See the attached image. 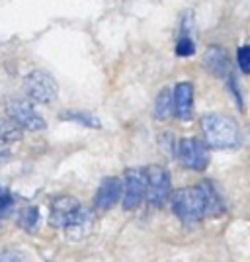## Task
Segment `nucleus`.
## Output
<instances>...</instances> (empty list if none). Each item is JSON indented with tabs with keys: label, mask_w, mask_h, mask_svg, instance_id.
<instances>
[{
	"label": "nucleus",
	"mask_w": 250,
	"mask_h": 262,
	"mask_svg": "<svg viewBox=\"0 0 250 262\" xmlns=\"http://www.w3.org/2000/svg\"><path fill=\"white\" fill-rule=\"evenodd\" d=\"M172 110H174V92H172V88H163L154 100V118L166 120V118H170Z\"/></svg>",
	"instance_id": "obj_12"
},
{
	"label": "nucleus",
	"mask_w": 250,
	"mask_h": 262,
	"mask_svg": "<svg viewBox=\"0 0 250 262\" xmlns=\"http://www.w3.org/2000/svg\"><path fill=\"white\" fill-rule=\"evenodd\" d=\"M121 194H123V184L120 178H113V176L106 178V180H102L98 192L94 196V206L106 211L118 204V200H121Z\"/></svg>",
	"instance_id": "obj_9"
},
{
	"label": "nucleus",
	"mask_w": 250,
	"mask_h": 262,
	"mask_svg": "<svg viewBox=\"0 0 250 262\" xmlns=\"http://www.w3.org/2000/svg\"><path fill=\"white\" fill-rule=\"evenodd\" d=\"M158 141H161V145H163L164 153L166 155H178V147H176V135L174 133H170V131H164V133H161V137H158Z\"/></svg>",
	"instance_id": "obj_18"
},
{
	"label": "nucleus",
	"mask_w": 250,
	"mask_h": 262,
	"mask_svg": "<svg viewBox=\"0 0 250 262\" xmlns=\"http://www.w3.org/2000/svg\"><path fill=\"white\" fill-rule=\"evenodd\" d=\"M194 112V88L190 82H180L174 88V114L180 120H190Z\"/></svg>",
	"instance_id": "obj_11"
},
{
	"label": "nucleus",
	"mask_w": 250,
	"mask_h": 262,
	"mask_svg": "<svg viewBox=\"0 0 250 262\" xmlns=\"http://www.w3.org/2000/svg\"><path fill=\"white\" fill-rule=\"evenodd\" d=\"M12 206H14L12 196L6 192V190H2V188H0V219H4L8 213H10Z\"/></svg>",
	"instance_id": "obj_21"
},
{
	"label": "nucleus",
	"mask_w": 250,
	"mask_h": 262,
	"mask_svg": "<svg viewBox=\"0 0 250 262\" xmlns=\"http://www.w3.org/2000/svg\"><path fill=\"white\" fill-rule=\"evenodd\" d=\"M194 51H196V45H194V41L190 39V37H180V41L176 43V55L178 57H190V55H194Z\"/></svg>",
	"instance_id": "obj_19"
},
{
	"label": "nucleus",
	"mask_w": 250,
	"mask_h": 262,
	"mask_svg": "<svg viewBox=\"0 0 250 262\" xmlns=\"http://www.w3.org/2000/svg\"><path fill=\"white\" fill-rule=\"evenodd\" d=\"M203 139L213 149H233L240 143L239 125L225 114H206L201 118Z\"/></svg>",
	"instance_id": "obj_2"
},
{
	"label": "nucleus",
	"mask_w": 250,
	"mask_h": 262,
	"mask_svg": "<svg viewBox=\"0 0 250 262\" xmlns=\"http://www.w3.org/2000/svg\"><path fill=\"white\" fill-rule=\"evenodd\" d=\"M63 120L69 121H76V123H82V125H88V127H100V121L94 118V116H88V114H78V112H66L61 116Z\"/></svg>",
	"instance_id": "obj_16"
},
{
	"label": "nucleus",
	"mask_w": 250,
	"mask_h": 262,
	"mask_svg": "<svg viewBox=\"0 0 250 262\" xmlns=\"http://www.w3.org/2000/svg\"><path fill=\"white\" fill-rule=\"evenodd\" d=\"M199 186L203 188V194H206V215H221L225 211V206L215 186L211 182H201Z\"/></svg>",
	"instance_id": "obj_13"
},
{
	"label": "nucleus",
	"mask_w": 250,
	"mask_h": 262,
	"mask_svg": "<svg viewBox=\"0 0 250 262\" xmlns=\"http://www.w3.org/2000/svg\"><path fill=\"white\" fill-rule=\"evenodd\" d=\"M6 159H8V153H6V151H4L2 147H0V163H4Z\"/></svg>",
	"instance_id": "obj_22"
},
{
	"label": "nucleus",
	"mask_w": 250,
	"mask_h": 262,
	"mask_svg": "<svg viewBox=\"0 0 250 262\" xmlns=\"http://www.w3.org/2000/svg\"><path fill=\"white\" fill-rule=\"evenodd\" d=\"M51 225L65 229L69 237L78 239L84 233H88L92 225V213L84 209L78 200L73 196H61L55 198L51 204Z\"/></svg>",
	"instance_id": "obj_1"
},
{
	"label": "nucleus",
	"mask_w": 250,
	"mask_h": 262,
	"mask_svg": "<svg viewBox=\"0 0 250 262\" xmlns=\"http://www.w3.org/2000/svg\"><path fill=\"white\" fill-rule=\"evenodd\" d=\"M20 137H22V129H20L18 123L0 120V147L10 145L14 141H20Z\"/></svg>",
	"instance_id": "obj_15"
},
{
	"label": "nucleus",
	"mask_w": 250,
	"mask_h": 262,
	"mask_svg": "<svg viewBox=\"0 0 250 262\" xmlns=\"http://www.w3.org/2000/svg\"><path fill=\"white\" fill-rule=\"evenodd\" d=\"M147 176V198L152 206L163 208L166 200H170V174L163 166H149L145 168Z\"/></svg>",
	"instance_id": "obj_6"
},
{
	"label": "nucleus",
	"mask_w": 250,
	"mask_h": 262,
	"mask_svg": "<svg viewBox=\"0 0 250 262\" xmlns=\"http://www.w3.org/2000/svg\"><path fill=\"white\" fill-rule=\"evenodd\" d=\"M0 262H32L26 252L18 249H4L0 251Z\"/></svg>",
	"instance_id": "obj_17"
},
{
	"label": "nucleus",
	"mask_w": 250,
	"mask_h": 262,
	"mask_svg": "<svg viewBox=\"0 0 250 262\" xmlns=\"http://www.w3.org/2000/svg\"><path fill=\"white\" fill-rule=\"evenodd\" d=\"M178 157L186 168L190 170H203L209 164V151H207V143L188 137L180 143L178 147Z\"/></svg>",
	"instance_id": "obj_8"
},
{
	"label": "nucleus",
	"mask_w": 250,
	"mask_h": 262,
	"mask_svg": "<svg viewBox=\"0 0 250 262\" xmlns=\"http://www.w3.org/2000/svg\"><path fill=\"white\" fill-rule=\"evenodd\" d=\"M203 67L213 77H227L231 71V59L223 47H209L203 55Z\"/></svg>",
	"instance_id": "obj_10"
},
{
	"label": "nucleus",
	"mask_w": 250,
	"mask_h": 262,
	"mask_svg": "<svg viewBox=\"0 0 250 262\" xmlns=\"http://www.w3.org/2000/svg\"><path fill=\"white\" fill-rule=\"evenodd\" d=\"M18 225L28 231V233H33V231L37 229V225H39V209L35 208V206L24 208L20 211V215H18Z\"/></svg>",
	"instance_id": "obj_14"
},
{
	"label": "nucleus",
	"mask_w": 250,
	"mask_h": 262,
	"mask_svg": "<svg viewBox=\"0 0 250 262\" xmlns=\"http://www.w3.org/2000/svg\"><path fill=\"white\" fill-rule=\"evenodd\" d=\"M170 206L176 217L184 223H196L206 215V194L201 186L182 188L170 196Z\"/></svg>",
	"instance_id": "obj_3"
},
{
	"label": "nucleus",
	"mask_w": 250,
	"mask_h": 262,
	"mask_svg": "<svg viewBox=\"0 0 250 262\" xmlns=\"http://www.w3.org/2000/svg\"><path fill=\"white\" fill-rule=\"evenodd\" d=\"M6 112H8V116L12 118V121L18 123L24 129L39 131L45 127V120L35 112V108H33L32 104H28L26 100H20V98L10 100L8 106H6Z\"/></svg>",
	"instance_id": "obj_7"
},
{
	"label": "nucleus",
	"mask_w": 250,
	"mask_h": 262,
	"mask_svg": "<svg viewBox=\"0 0 250 262\" xmlns=\"http://www.w3.org/2000/svg\"><path fill=\"white\" fill-rule=\"evenodd\" d=\"M24 90L33 102H39V104H51L59 94L55 78L45 71H32L24 78Z\"/></svg>",
	"instance_id": "obj_4"
},
{
	"label": "nucleus",
	"mask_w": 250,
	"mask_h": 262,
	"mask_svg": "<svg viewBox=\"0 0 250 262\" xmlns=\"http://www.w3.org/2000/svg\"><path fill=\"white\" fill-rule=\"evenodd\" d=\"M237 61H239L240 71L250 75V45L239 47V51H237Z\"/></svg>",
	"instance_id": "obj_20"
},
{
	"label": "nucleus",
	"mask_w": 250,
	"mask_h": 262,
	"mask_svg": "<svg viewBox=\"0 0 250 262\" xmlns=\"http://www.w3.org/2000/svg\"><path fill=\"white\" fill-rule=\"evenodd\" d=\"M147 196V176L141 168H129L123 176V194H121V204L123 209L133 211L143 204Z\"/></svg>",
	"instance_id": "obj_5"
}]
</instances>
